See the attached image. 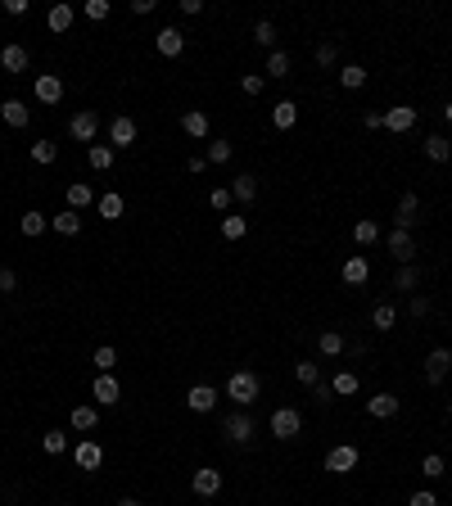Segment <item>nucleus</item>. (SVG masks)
Segmentation results:
<instances>
[{
  "instance_id": "21",
  "label": "nucleus",
  "mask_w": 452,
  "mask_h": 506,
  "mask_svg": "<svg viewBox=\"0 0 452 506\" xmlns=\"http://www.w3.org/2000/svg\"><path fill=\"white\" fill-rule=\"evenodd\" d=\"M425 158H430V163H448V158H452V141H448L443 131L425 136Z\"/></svg>"
},
{
  "instance_id": "16",
  "label": "nucleus",
  "mask_w": 452,
  "mask_h": 506,
  "mask_svg": "<svg viewBox=\"0 0 452 506\" xmlns=\"http://www.w3.org/2000/svg\"><path fill=\"white\" fill-rule=\"evenodd\" d=\"M398 407H402V402L394 398V393H375V398H366V412H371L375 421H394Z\"/></svg>"
},
{
  "instance_id": "15",
  "label": "nucleus",
  "mask_w": 452,
  "mask_h": 506,
  "mask_svg": "<svg viewBox=\"0 0 452 506\" xmlns=\"http://www.w3.org/2000/svg\"><path fill=\"white\" fill-rule=\"evenodd\" d=\"M72 461H77L82 471H100V461H104V448L87 439V443H77V448H72Z\"/></svg>"
},
{
  "instance_id": "55",
  "label": "nucleus",
  "mask_w": 452,
  "mask_h": 506,
  "mask_svg": "<svg viewBox=\"0 0 452 506\" xmlns=\"http://www.w3.org/2000/svg\"><path fill=\"white\" fill-rule=\"evenodd\" d=\"M186 167H190V177H199V172L209 167V158H204V154H190V163H186Z\"/></svg>"
},
{
  "instance_id": "51",
  "label": "nucleus",
  "mask_w": 452,
  "mask_h": 506,
  "mask_svg": "<svg viewBox=\"0 0 452 506\" xmlns=\"http://www.w3.org/2000/svg\"><path fill=\"white\" fill-rule=\"evenodd\" d=\"M14 290H18V276L9 267H0V294H14Z\"/></svg>"
},
{
  "instance_id": "23",
  "label": "nucleus",
  "mask_w": 452,
  "mask_h": 506,
  "mask_svg": "<svg viewBox=\"0 0 452 506\" xmlns=\"http://www.w3.org/2000/svg\"><path fill=\"white\" fill-rule=\"evenodd\" d=\"M231 199L253 204V199H258V177H253V172H240V177H236V186H231Z\"/></svg>"
},
{
  "instance_id": "4",
  "label": "nucleus",
  "mask_w": 452,
  "mask_h": 506,
  "mask_svg": "<svg viewBox=\"0 0 452 506\" xmlns=\"http://www.w3.org/2000/svg\"><path fill=\"white\" fill-rule=\"evenodd\" d=\"M68 136L82 141V145H91L95 136H100V114H95V109H77V114L68 118Z\"/></svg>"
},
{
  "instance_id": "43",
  "label": "nucleus",
  "mask_w": 452,
  "mask_h": 506,
  "mask_svg": "<svg viewBox=\"0 0 452 506\" xmlns=\"http://www.w3.org/2000/svg\"><path fill=\"white\" fill-rule=\"evenodd\" d=\"M55 158H59V145H50V141L32 145V163H55Z\"/></svg>"
},
{
  "instance_id": "5",
  "label": "nucleus",
  "mask_w": 452,
  "mask_h": 506,
  "mask_svg": "<svg viewBox=\"0 0 452 506\" xmlns=\"http://www.w3.org/2000/svg\"><path fill=\"white\" fill-rule=\"evenodd\" d=\"M358 448H353V443H335L331 452H326V471L331 475H348V471H358Z\"/></svg>"
},
{
  "instance_id": "37",
  "label": "nucleus",
  "mask_w": 452,
  "mask_h": 506,
  "mask_svg": "<svg viewBox=\"0 0 452 506\" xmlns=\"http://www.w3.org/2000/svg\"><path fill=\"white\" fill-rule=\"evenodd\" d=\"M87 163H91L95 172H109V163H114V150H109V145H91V150H87Z\"/></svg>"
},
{
  "instance_id": "36",
  "label": "nucleus",
  "mask_w": 452,
  "mask_h": 506,
  "mask_svg": "<svg viewBox=\"0 0 452 506\" xmlns=\"http://www.w3.org/2000/svg\"><path fill=\"white\" fill-rule=\"evenodd\" d=\"M294 375H299V385H308V389L321 385V366L316 362H294Z\"/></svg>"
},
{
  "instance_id": "49",
  "label": "nucleus",
  "mask_w": 452,
  "mask_h": 506,
  "mask_svg": "<svg viewBox=\"0 0 452 506\" xmlns=\"http://www.w3.org/2000/svg\"><path fill=\"white\" fill-rule=\"evenodd\" d=\"M263 82H267V77H258V72H244L240 91H244V95H263Z\"/></svg>"
},
{
  "instance_id": "17",
  "label": "nucleus",
  "mask_w": 452,
  "mask_h": 506,
  "mask_svg": "<svg viewBox=\"0 0 452 506\" xmlns=\"http://www.w3.org/2000/svg\"><path fill=\"white\" fill-rule=\"evenodd\" d=\"M209 114H204V109H190V114H181V131L190 136V141H204V136H209Z\"/></svg>"
},
{
  "instance_id": "18",
  "label": "nucleus",
  "mask_w": 452,
  "mask_h": 506,
  "mask_svg": "<svg viewBox=\"0 0 452 506\" xmlns=\"http://www.w3.org/2000/svg\"><path fill=\"white\" fill-rule=\"evenodd\" d=\"M339 276H344V285H366V280H371V263H366L362 253H353Z\"/></svg>"
},
{
  "instance_id": "22",
  "label": "nucleus",
  "mask_w": 452,
  "mask_h": 506,
  "mask_svg": "<svg viewBox=\"0 0 452 506\" xmlns=\"http://www.w3.org/2000/svg\"><path fill=\"white\" fill-rule=\"evenodd\" d=\"M72 18H77V9H72V5H50V14H45V28L64 36V32L72 28Z\"/></svg>"
},
{
  "instance_id": "31",
  "label": "nucleus",
  "mask_w": 452,
  "mask_h": 506,
  "mask_svg": "<svg viewBox=\"0 0 452 506\" xmlns=\"http://www.w3.org/2000/svg\"><path fill=\"white\" fill-rule=\"evenodd\" d=\"M95 208H100V217H109V221H118L122 213H127L122 194H100V199H95Z\"/></svg>"
},
{
  "instance_id": "56",
  "label": "nucleus",
  "mask_w": 452,
  "mask_h": 506,
  "mask_svg": "<svg viewBox=\"0 0 452 506\" xmlns=\"http://www.w3.org/2000/svg\"><path fill=\"white\" fill-rule=\"evenodd\" d=\"M199 9H204V0H181V14H186V18H194Z\"/></svg>"
},
{
  "instance_id": "57",
  "label": "nucleus",
  "mask_w": 452,
  "mask_h": 506,
  "mask_svg": "<svg viewBox=\"0 0 452 506\" xmlns=\"http://www.w3.org/2000/svg\"><path fill=\"white\" fill-rule=\"evenodd\" d=\"M312 393H316V402H331V398H335V389H331V385H326V380H321V385H316Z\"/></svg>"
},
{
  "instance_id": "42",
  "label": "nucleus",
  "mask_w": 452,
  "mask_h": 506,
  "mask_svg": "<svg viewBox=\"0 0 452 506\" xmlns=\"http://www.w3.org/2000/svg\"><path fill=\"white\" fill-rule=\"evenodd\" d=\"M331 389L339 393V398H348V393H358V375H353V371H339V375L331 380Z\"/></svg>"
},
{
  "instance_id": "54",
  "label": "nucleus",
  "mask_w": 452,
  "mask_h": 506,
  "mask_svg": "<svg viewBox=\"0 0 452 506\" xmlns=\"http://www.w3.org/2000/svg\"><path fill=\"white\" fill-rule=\"evenodd\" d=\"M412 317H430V299H425V294L412 299Z\"/></svg>"
},
{
  "instance_id": "32",
  "label": "nucleus",
  "mask_w": 452,
  "mask_h": 506,
  "mask_svg": "<svg viewBox=\"0 0 452 506\" xmlns=\"http://www.w3.org/2000/svg\"><path fill=\"white\" fill-rule=\"evenodd\" d=\"M417 285H421V271L412 267V263L394 271V290H402V294H412V290H417Z\"/></svg>"
},
{
  "instance_id": "40",
  "label": "nucleus",
  "mask_w": 452,
  "mask_h": 506,
  "mask_svg": "<svg viewBox=\"0 0 452 506\" xmlns=\"http://www.w3.org/2000/svg\"><path fill=\"white\" fill-rule=\"evenodd\" d=\"M253 41H258L263 45V50H276V23H258V28H253Z\"/></svg>"
},
{
  "instance_id": "19",
  "label": "nucleus",
  "mask_w": 452,
  "mask_h": 506,
  "mask_svg": "<svg viewBox=\"0 0 452 506\" xmlns=\"http://www.w3.org/2000/svg\"><path fill=\"white\" fill-rule=\"evenodd\" d=\"M417 213H421V199H417V194H402V199H398V213H394V221H398V231H412V226H417Z\"/></svg>"
},
{
  "instance_id": "30",
  "label": "nucleus",
  "mask_w": 452,
  "mask_h": 506,
  "mask_svg": "<svg viewBox=\"0 0 452 506\" xmlns=\"http://www.w3.org/2000/svg\"><path fill=\"white\" fill-rule=\"evenodd\" d=\"M316 353H321V357H339V353H344L339 330H321V335H316Z\"/></svg>"
},
{
  "instance_id": "53",
  "label": "nucleus",
  "mask_w": 452,
  "mask_h": 506,
  "mask_svg": "<svg viewBox=\"0 0 452 506\" xmlns=\"http://www.w3.org/2000/svg\"><path fill=\"white\" fill-rule=\"evenodd\" d=\"M0 9H5L9 18H23V14H28V0H5V5H0Z\"/></svg>"
},
{
  "instance_id": "8",
  "label": "nucleus",
  "mask_w": 452,
  "mask_h": 506,
  "mask_svg": "<svg viewBox=\"0 0 452 506\" xmlns=\"http://www.w3.org/2000/svg\"><path fill=\"white\" fill-rule=\"evenodd\" d=\"M190 488L199 493V497H217V493H222V471H213V466H199V471L190 475Z\"/></svg>"
},
{
  "instance_id": "44",
  "label": "nucleus",
  "mask_w": 452,
  "mask_h": 506,
  "mask_svg": "<svg viewBox=\"0 0 452 506\" xmlns=\"http://www.w3.org/2000/svg\"><path fill=\"white\" fill-rule=\"evenodd\" d=\"M231 154H236V145H226V141H213L204 158H209V163H231Z\"/></svg>"
},
{
  "instance_id": "60",
  "label": "nucleus",
  "mask_w": 452,
  "mask_h": 506,
  "mask_svg": "<svg viewBox=\"0 0 452 506\" xmlns=\"http://www.w3.org/2000/svg\"><path fill=\"white\" fill-rule=\"evenodd\" d=\"M443 118H448V122H452V104H448V109H443Z\"/></svg>"
},
{
  "instance_id": "46",
  "label": "nucleus",
  "mask_w": 452,
  "mask_h": 506,
  "mask_svg": "<svg viewBox=\"0 0 452 506\" xmlns=\"http://www.w3.org/2000/svg\"><path fill=\"white\" fill-rule=\"evenodd\" d=\"M421 475H425V479H443V456L430 452V456L421 461Z\"/></svg>"
},
{
  "instance_id": "52",
  "label": "nucleus",
  "mask_w": 452,
  "mask_h": 506,
  "mask_svg": "<svg viewBox=\"0 0 452 506\" xmlns=\"http://www.w3.org/2000/svg\"><path fill=\"white\" fill-rule=\"evenodd\" d=\"M407 506H439V497H434L430 488H421V493H412V497H407Z\"/></svg>"
},
{
  "instance_id": "61",
  "label": "nucleus",
  "mask_w": 452,
  "mask_h": 506,
  "mask_svg": "<svg viewBox=\"0 0 452 506\" xmlns=\"http://www.w3.org/2000/svg\"><path fill=\"white\" fill-rule=\"evenodd\" d=\"M448 416H452V407H448Z\"/></svg>"
},
{
  "instance_id": "3",
  "label": "nucleus",
  "mask_w": 452,
  "mask_h": 506,
  "mask_svg": "<svg viewBox=\"0 0 452 506\" xmlns=\"http://www.w3.org/2000/svg\"><path fill=\"white\" fill-rule=\"evenodd\" d=\"M272 439H280V443H290V439H299V429H303V416H299V407H276L272 412Z\"/></svg>"
},
{
  "instance_id": "9",
  "label": "nucleus",
  "mask_w": 452,
  "mask_h": 506,
  "mask_svg": "<svg viewBox=\"0 0 452 506\" xmlns=\"http://www.w3.org/2000/svg\"><path fill=\"white\" fill-rule=\"evenodd\" d=\"M32 95H36L41 104H59V100H64V82H59L55 72H41V77L32 82Z\"/></svg>"
},
{
  "instance_id": "47",
  "label": "nucleus",
  "mask_w": 452,
  "mask_h": 506,
  "mask_svg": "<svg viewBox=\"0 0 452 506\" xmlns=\"http://www.w3.org/2000/svg\"><path fill=\"white\" fill-rule=\"evenodd\" d=\"M82 14H87L91 23H104V18H109V0H87V5H82Z\"/></svg>"
},
{
  "instance_id": "7",
  "label": "nucleus",
  "mask_w": 452,
  "mask_h": 506,
  "mask_svg": "<svg viewBox=\"0 0 452 506\" xmlns=\"http://www.w3.org/2000/svg\"><path fill=\"white\" fill-rule=\"evenodd\" d=\"M385 244H389V253H394L402 267H407L412 258H417V240H412V231H398V226H394V231L385 236Z\"/></svg>"
},
{
  "instance_id": "27",
  "label": "nucleus",
  "mask_w": 452,
  "mask_h": 506,
  "mask_svg": "<svg viewBox=\"0 0 452 506\" xmlns=\"http://www.w3.org/2000/svg\"><path fill=\"white\" fill-rule=\"evenodd\" d=\"M394 321H398V307L394 303H375L371 307V326L380 330V335H385V330H394Z\"/></svg>"
},
{
  "instance_id": "34",
  "label": "nucleus",
  "mask_w": 452,
  "mask_h": 506,
  "mask_svg": "<svg viewBox=\"0 0 452 506\" xmlns=\"http://www.w3.org/2000/svg\"><path fill=\"white\" fill-rule=\"evenodd\" d=\"M18 226H23V236H28V240H36V236H41V231H45V213H36V208H28Z\"/></svg>"
},
{
  "instance_id": "28",
  "label": "nucleus",
  "mask_w": 452,
  "mask_h": 506,
  "mask_svg": "<svg viewBox=\"0 0 452 506\" xmlns=\"http://www.w3.org/2000/svg\"><path fill=\"white\" fill-rule=\"evenodd\" d=\"M272 122H276L280 131H290V127L299 122V104H294V100H280V104L272 109Z\"/></svg>"
},
{
  "instance_id": "2",
  "label": "nucleus",
  "mask_w": 452,
  "mask_h": 506,
  "mask_svg": "<svg viewBox=\"0 0 452 506\" xmlns=\"http://www.w3.org/2000/svg\"><path fill=\"white\" fill-rule=\"evenodd\" d=\"M222 434L236 443V448H249L253 434H258V421H253L249 412H231V416H226V425H222Z\"/></svg>"
},
{
  "instance_id": "35",
  "label": "nucleus",
  "mask_w": 452,
  "mask_h": 506,
  "mask_svg": "<svg viewBox=\"0 0 452 506\" xmlns=\"http://www.w3.org/2000/svg\"><path fill=\"white\" fill-rule=\"evenodd\" d=\"M55 231H59V236H77V231H82V213H72V208H64V213L55 217Z\"/></svg>"
},
{
  "instance_id": "33",
  "label": "nucleus",
  "mask_w": 452,
  "mask_h": 506,
  "mask_svg": "<svg viewBox=\"0 0 452 506\" xmlns=\"http://www.w3.org/2000/svg\"><path fill=\"white\" fill-rule=\"evenodd\" d=\"M339 82H344V91H358V86H366V68L362 64H344L339 68Z\"/></svg>"
},
{
  "instance_id": "6",
  "label": "nucleus",
  "mask_w": 452,
  "mask_h": 506,
  "mask_svg": "<svg viewBox=\"0 0 452 506\" xmlns=\"http://www.w3.org/2000/svg\"><path fill=\"white\" fill-rule=\"evenodd\" d=\"M127 145H136V122L127 114H118L109 122V150H127Z\"/></svg>"
},
{
  "instance_id": "45",
  "label": "nucleus",
  "mask_w": 452,
  "mask_h": 506,
  "mask_svg": "<svg viewBox=\"0 0 452 506\" xmlns=\"http://www.w3.org/2000/svg\"><path fill=\"white\" fill-rule=\"evenodd\" d=\"M64 452H68V434L50 429V434H45V456H64Z\"/></svg>"
},
{
  "instance_id": "39",
  "label": "nucleus",
  "mask_w": 452,
  "mask_h": 506,
  "mask_svg": "<svg viewBox=\"0 0 452 506\" xmlns=\"http://www.w3.org/2000/svg\"><path fill=\"white\" fill-rule=\"evenodd\" d=\"M267 77H290V55H285V50H272V55H267Z\"/></svg>"
},
{
  "instance_id": "13",
  "label": "nucleus",
  "mask_w": 452,
  "mask_h": 506,
  "mask_svg": "<svg viewBox=\"0 0 452 506\" xmlns=\"http://www.w3.org/2000/svg\"><path fill=\"white\" fill-rule=\"evenodd\" d=\"M186 407H190V412H194V416H204V412H213V407H217V389H213V385H194V389L186 393Z\"/></svg>"
},
{
  "instance_id": "41",
  "label": "nucleus",
  "mask_w": 452,
  "mask_h": 506,
  "mask_svg": "<svg viewBox=\"0 0 452 506\" xmlns=\"http://www.w3.org/2000/svg\"><path fill=\"white\" fill-rule=\"evenodd\" d=\"M222 236L226 240H244V236H249V221H244V217H222Z\"/></svg>"
},
{
  "instance_id": "58",
  "label": "nucleus",
  "mask_w": 452,
  "mask_h": 506,
  "mask_svg": "<svg viewBox=\"0 0 452 506\" xmlns=\"http://www.w3.org/2000/svg\"><path fill=\"white\" fill-rule=\"evenodd\" d=\"M385 127V114H366V131H380Z\"/></svg>"
},
{
  "instance_id": "38",
  "label": "nucleus",
  "mask_w": 452,
  "mask_h": 506,
  "mask_svg": "<svg viewBox=\"0 0 452 506\" xmlns=\"http://www.w3.org/2000/svg\"><path fill=\"white\" fill-rule=\"evenodd\" d=\"M353 240H358V244H375V240H380V226H375L371 217H362L358 226H353Z\"/></svg>"
},
{
  "instance_id": "59",
  "label": "nucleus",
  "mask_w": 452,
  "mask_h": 506,
  "mask_svg": "<svg viewBox=\"0 0 452 506\" xmlns=\"http://www.w3.org/2000/svg\"><path fill=\"white\" fill-rule=\"evenodd\" d=\"M118 506H140V502L136 497H118Z\"/></svg>"
},
{
  "instance_id": "24",
  "label": "nucleus",
  "mask_w": 452,
  "mask_h": 506,
  "mask_svg": "<svg viewBox=\"0 0 452 506\" xmlns=\"http://www.w3.org/2000/svg\"><path fill=\"white\" fill-rule=\"evenodd\" d=\"M91 204H95V190L87 186V181H72V186H68V208H72V213H87Z\"/></svg>"
},
{
  "instance_id": "25",
  "label": "nucleus",
  "mask_w": 452,
  "mask_h": 506,
  "mask_svg": "<svg viewBox=\"0 0 452 506\" xmlns=\"http://www.w3.org/2000/svg\"><path fill=\"white\" fill-rule=\"evenodd\" d=\"M68 425L77 429V434H87V429H95V425H100V412H95V407H72Z\"/></svg>"
},
{
  "instance_id": "11",
  "label": "nucleus",
  "mask_w": 452,
  "mask_h": 506,
  "mask_svg": "<svg viewBox=\"0 0 452 506\" xmlns=\"http://www.w3.org/2000/svg\"><path fill=\"white\" fill-rule=\"evenodd\" d=\"M448 371H452V353L448 348H434L430 357H425V380H430V385H443Z\"/></svg>"
},
{
  "instance_id": "20",
  "label": "nucleus",
  "mask_w": 452,
  "mask_h": 506,
  "mask_svg": "<svg viewBox=\"0 0 452 506\" xmlns=\"http://www.w3.org/2000/svg\"><path fill=\"white\" fill-rule=\"evenodd\" d=\"M0 118H5V127H28V122H32V109L28 104H23V100H5V104H0Z\"/></svg>"
},
{
  "instance_id": "12",
  "label": "nucleus",
  "mask_w": 452,
  "mask_h": 506,
  "mask_svg": "<svg viewBox=\"0 0 452 506\" xmlns=\"http://www.w3.org/2000/svg\"><path fill=\"white\" fill-rule=\"evenodd\" d=\"M385 127L394 131V136H407L412 127H417V109H412V104H398V109H389V114H385Z\"/></svg>"
},
{
  "instance_id": "14",
  "label": "nucleus",
  "mask_w": 452,
  "mask_h": 506,
  "mask_svg": "<svg viewBox=\"0 0 452 506\" xmlns=\"http://www.w3.org/2000/svg\"><path fill=\"white\" fill-rule=\"evenodd\" d=\"M154 50H158V55H163V59H177L181 50H186V36H181L177 28H163V32H158V36H154Z\"/></svg>"
},
{
  "instance_id": "29",
  "label": "nucleus",
  "mask_w": 452,
  "mask_h": 506,
  "mask_svg": "<svg viewBox=\"0 0 452 506\" xmlns=\"http://www.w3.org/2000/svg\"><path fill=\"white\" fill-rule=\"evenodd\" d=\"M91 362H95V371H100V375H114V366H118V348H114V343H100Z\"/></svg>"
},
{
  "instance_id": "50",
  "label": "nucleus",
  "mask_w": 452,
  "mask_h": 506,
  "mask_svg": "<svg viewBox=\"0 0 452 506\" xmlns=\"http://www.w3.org/2000/svg\"><path fill=\"white\" fill-rule=\"evenodd\" d=\"M209 204L217 208V213H226V208H231V190H226V186H217V190L209 194Z\"/></svg>"
},
{
  "instance_id": "48",
  "label": "nucleus",
  "mask_w": 452,
  "mask_h": 506,
  "mask_svg": "<svg viewBox=\"0 0 452 506\" xmlns=\"http://www.w3.org/2000/svg\"><path fill=\"white\" fill-rule=\"evenodd\" d=\"M335 55H339V45H331V41L316 45V64H321V68H331V64H335Z\"/></svg>"
},
{
  "instance_id": "1",
  "label": "nucleus",
  "mask_w": 452,
  "mask_h": 506,
  "mask_svg": "<svg viewBox=\"0 0 452 506\" xmlns=\"http://www.w3.org/2000/svg\"><path fill=\"white\" fill-rule=\"evenodd\" d=\"M258 393H263V385H258V375L253 371H236L226 380V398L240 407V412H249L253 402H258Z\"/></svg>"
},
{
  "instance_id": "10",
  "label": "nucleus",
  "mask_w": 452,
  "mask_h": 506,
  "mask_svg": "<svg viewBox=\"0 0 452 506\" xmlns=\"http://www.w3.org/2000/svg\"><path fill=\"white\" fill-rule=\"evenodd\" d=\"M91 398L100 402V407H118V398H122V385H118V375H95V385H91Z\"/></svg>"
},
{
  "instance_id": "26",
  "label": "nucleus",
  "mask_w": 452,
  "mask_h": 506,
  "mask_svg": "<svg viewBox=\"0 0 452 506\" xmlns=\"http://www.w3.org/2000/svg\"><path fill=\"white\" fill-rule=\"evenodd\" d=\"M0 68H5V72H23V68H28V50H23V45H5V50H0Z\"/></svg>"
}]
</instances>
